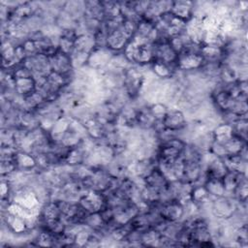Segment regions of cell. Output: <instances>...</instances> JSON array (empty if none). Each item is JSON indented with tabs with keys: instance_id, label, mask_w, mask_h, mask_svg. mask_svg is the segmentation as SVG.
Segmentation results:
<instances>
[{
	"instance_id": "cell-13",
	"label": "cell",
	"mask_w": 248,
	"mask_h": 248,
	"mask_svg": "<svg viewBox=\"0 0 248 248\" xmlns=\"http://www.w3.org/2000/svg\"><path fill=\"white\" fill-rule=\"evenodd\" d=\"M16 164L22 169H31L36 165V160L27 153H16L15 154Z\"/></svg>"
},
{
	"instance_id": "cell-2",
	"label": "cell",
	"mask_w": 248,
	"mask_h": 248,
	"mask_svg": "<svg viewBox=\"0 0 248 248\" xmlns=\"http://www.w3.org/2000/svg\"><path fill=\"white\" fill-rule=\"evenodd\" d=\"M163 126L168 131H178L185 127L186 120L183 112L179 109L167 110L164 118L162 119Z\"/></svg>"
},
{
	"instance_id": "cell-11",
	"label": "cell",
	"mask_w": 248,
	"mask_h": 248,
	"mask_svg": "<svg viewBox=\"0 0 248 248\" xmlns=\"http://www.w3.org/2000/svg\"><path fill=\"white\" fill-rule=\"evenodd\" d=\"M213 211H214L215 215L218 217H228L233 211L232 203L229 200L219 197L218 201L216 200L214 202Z\"/></svg>"
},
{
	"instance_id": "cell-6",
	"label": "cell",
	"mask_w": 248,
	"mask_h": 248,
	"mask_svg": "<svg viewBox=\"0 0 248 248\" xmlns=\"http://www.w3.org/2000/svg\"><path fill=\"white\" fill-rule=\"evenodd\" d=\"M228 169L225 163L219 158L214 156L212 160L208 162L206 169V177L207 178H217L222 179L227 173Z\"/></svg>"
},
{
	"instance_id": "cell-5",
	"label": "cell",
	"mask_w": 248,
	"mask_h": 248,
	"mask_svg": "<svg viewBox=\"0 0 248 248\" xmlns=\"http://www.w3.org/2000/svg\"><path fill=\"white\" fill-rule=\"evenodd\" d=\"M170 12L174 16L181 18L187 22L193 16V3L189 1L172 2Z\"/></svg>"
},
{
	"instance_id": "cell-15",
	"label": "cell",
	"mask_w": 248,
	"mask_h": 248,
	"mask_svg": "<svg viewBox=\"0 0 248 248\" xmlns=\"http://www.w3.org/2000/svg\"><path fill=\"white\" fill-rule=\"evenodd\" d=\"M153 70H154V73L158 77H161V78H167L170 75V67L168 66V64H166L162 61L156 60L153 65Z\"/></svg>"
},
{
	"instance_id": "cell-16",
	"label": "cell",
	"mask_w": 248,
	"mask_h": 248,
	"mask_svg": "<svg viewBox=\"0 0 248 248\" xmlns=\"http://www.w3.org/2000/svg\"><path fill=\"white\" fill-rule=\"evenodd\" d=\"M150 111L152 113V115L154 116L155 119H160L162 120L167 112L166 107L162 104H156L154 106H152V108H150Z\"/></svg>"
},
{
	"instance_id": "cell-8",
	"label": "cell",
	"mask_w": 248,
	"mask_h": 248,
	"mask_svg": "<svg viewBox=\"0 0 248 248\" xmlns=\"http://www.w3.org/2000/svg\"><path fill=\"white\" fill-rule=\"evenodd\" d=\"M128 39L129 38L120 30V28H117L108 34L107 46L112 49H121Z\"/></svg>"
},
{
	"instance_id": "cell-4",
	"label": "cell",
	"mask_w": 248,
	"mask_h": 248,
	"mask_svg": "<svg viewBox=\"0 0 248 248\" xmlns=\"http://www.w3.org/2000/svg\"><path fill=\"white\" fill-rule=\"evenodd\" d=\"M48 59L52 72H56L63 76L70 72L72 61L68 54L62 52L61 50H57V52Z\"/></svg>"
},
{
	"instance_id": "cell-3",
	"label": "cell",
	"mask_w": 248,
	"mask_h": 248,
	"mask_svg": "<svg viewBox=\"0 0 248 248\" xmlns=\"http://www.w3.org/2000/svg\"><path fill=\"white\" fill-rule=\"evenodd\" d=\"M203 57L199 53H189V52H182L179 53L177 56V66L181 70H194L198 69L202 65Z\"/></svg>"
},
{
	"instance_id": "cell-7",
	"label": "cell",
	"mask_w": 248,
	"mask_h": 248,
	"mask_svg": "<svg viewBox=\"0 0 248 248\" xmlns=\"http://www.w3.org/2000/svg\"><path fill=\"white\" fill-rule=\"evenodd\" d=\"M184 209L179 202H170L160 210V214L168 221H176L183 215Z\"/></svg>"
},
{
	"instance_id": "cell-14",
	"label": "cell",
	"mask_w": 248,
	"mask_h": 248,
	"mask_svg": "<svg viewBox=\"0 0 248 248\" xmlns=\"http://www.w3.org/2000/svg\"><path fill=\"white\" fill-rule=\"evenodd\" d=\"M208 196V192L206 191L205 187H197L193 189L191 192V202H202L206 200Z\"/></svg>"
},
{
	"instance_id": "cell-10",
	"label": "cell",
	"mask_w": 248,
	"mask_h": 248,
	"mask_svg": "<svg viewBox=\"0 0 248 248\" xmlns=\"http://www.w3.org/2000/svg\"><path fill=\"white\" fill-rule=\"evenodd\" d=\"M233 136V128L229 124H222L215 128L213 132V140L215 142L224 144Z\"/></svg>"
},
{
	"instance_id": "cell-1",
	"label": "cell",
	"mask_w": 248,
	"mask_h": 248,
	"mask_svg": "<svg viewBox=\"0 0 248 248\" xmlns=\"http://www.w3.org/2000/svg\"><path fill=\"white\" fill-rule=\"evenodd\" d=\"M104 198L102 194L98 191H89L79 199V205L87 213L99 212L104 206Z\"/></svg>"
},
{
	"instance_id": "cell-9",
	"label": "cell",
	"mask_w": 248,
	"mask_h": 248,
	"mask_svg": "<svg viewBox=\"0 0 248 248\" xmlns=\"http://www.w3.org/2000/svg\"><path fill=\"white\" fill-rule=\"evenodd\" d=\"M14 84L16 90L24 96H27L36 90V81L33 78H14Z\"/></svg>"
},
{
	"instance_id": "cell-12",
	"label": "cell",
	"mask_w": 248,
	"mask_h": 248,
	"mask_svg": "<svg viewBox=\"0 0 248 248\" xmlns=\"http://www.w3.org/2000/svg\"><path fill=\"white\" fill-rule=\"evenodd\" d=\"M204 187L208 194H211L216 197H223L225 194V188L222 182V179L217 178H207L204 184Z\"/></svg>"
}]
</instances>
